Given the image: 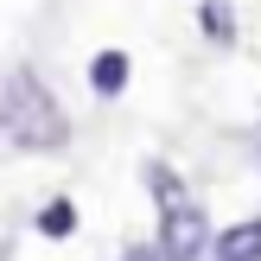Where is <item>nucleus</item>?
I'll return each instance as SVG.
<instances>
[{
    "label": "nucleus",
    "mask_w": 261,
    "mask_h": 261,
    "mask_svg": "<svg viewBox=\"0 0 261 261\" xmlns=\"http://www.w3.org/2000/svg\"><path fill=\"white\" fill-rule=\"evenodd\" d=\"M211 217L198 211V204H178V211H160V261H198V255H211Z\"/></svg>",
    "instance_id": "obj_2"
},
{
    "label": "nucleus",
    "mask_w": 261,
    "mask_h": 261,
    "mask_svg": "<svg viewBox=\"0 0 261 261\" xmlns=\"http://www.w3.org/2000/svg\"><path fill=\"white\" fill-rule=\"evenodd\" d=\"M121 261H160V249H153V242H134V249H127Z\"/></svg>",
    "instance_id": "obj_8"
},
{
    "label": "nucleus",
    "mask_w": 261,
    "mask_h": 261,
    "mask_svg": "<svg viewBox=\"0 0 261 261\" xmlns=\"http://www.w3.org/2000/svg\"><path fill=\"white\" fill-rule=\"evenodd\" d=\"M198 25H204V38H217V45L236 38V13H229L223 0H204V7H198Z\"/></svg>",
    "instance_id": "obj_6"
},
{
    "label": "nucleus",
    "mask_w": 261,
    "mask_h": 261,
    "mask_svg": "<svg viewBox=\"0 0 261 261\" xmlns=\"http://www.w3.org/2000/svg\"><path fill=\"white\" fill-rule=\"evenodd\" d=\"M127 76H134L127 51H96V58H89V89H96V96H121Z\"/></svg>",
    "instance_id": "obj_4"
},
{
    "label": "nucleus",
    "mask_w": 261,
    "mask_h": 261,
    "mask_svg": "<svg viewBox=\"0 0 261 261\" xmlns=\"http://www.w3.org/2000/svg\"><path fill=\"white\" fill-rule=\"evenodd\" d=\"M217 261H261V217H242V223H229L223 236L211 242Z\"/></svg>",
    "instance_id": "obj_3"
},
{
    "label": "nucleus",
    "mask_w": 261,
    "mask_h": 261,
    "mask_svg": "<svg viewBox=\"0 0 261 261\" xmlns=\"http://www.w3.org/2000/svg\"><path fill=\"white\" fill-rule=\"evenodd\" d=\"M70 229H76V204L70 198H51L38 211V236H70Z\"/></svg>",
    "instance_id": "obj_7"
},
{
    "label": "nucleus",
    "mask_w": 261,
    "mask_h": 261,
    "mask_svg": "<svg viewBox=\"0 0 261 261\" xmlns=\"http://www.w3.org/2000/svg\"><path fill=\"white\" fill-rule=\"evenodd\" d=\"M147 191H153V204H160V211H178V204H191V198H185V178H178L172 166H160V160L147 166Z\"/></svg>",
    "instance_id": "obj_5"
},
{
    "label": "nucleus",
    "mask_w": 261,
    "mask_h": 261,
    "mask_svg": "<svg viewBox=\"0 0 261 261\" xmlns=\"http://www.w3.org/2000/svg\"><path fill=\"white\" fill-rule=\"evenodd\" d=\"M0 134H7L13 147H25V153H58L64 140H70V121H64V109L51 102V89L38 83L32 64L0 70Z\"/></svg>",
    "instance_id": "obj_1"
}]
</instances>
